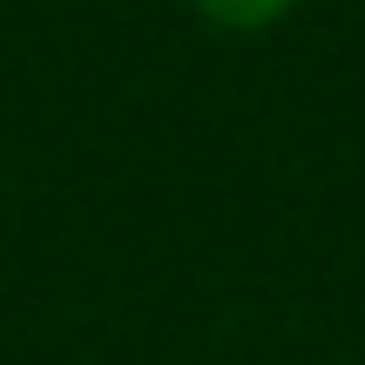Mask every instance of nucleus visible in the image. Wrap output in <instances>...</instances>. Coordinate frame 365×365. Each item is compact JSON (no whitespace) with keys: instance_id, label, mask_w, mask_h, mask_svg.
I'll list each match as a JSON object with an SVG mask.
<instances>
[{"instance_id":"obj_1","label":"nucleus","mask_w":365,"mask_h":365,"mask_svg":"<svg viewBox=\"0 0 365 365\" xmlns=\"http://www.w3.org/2000/svg\"><path fill=\"white\" fill-rule=\"evenodd\" d=\"M190 14H203L210 27H223V34H264V27L291 21V7L298 0H182Z\"/></svg>"}]
</instances>
